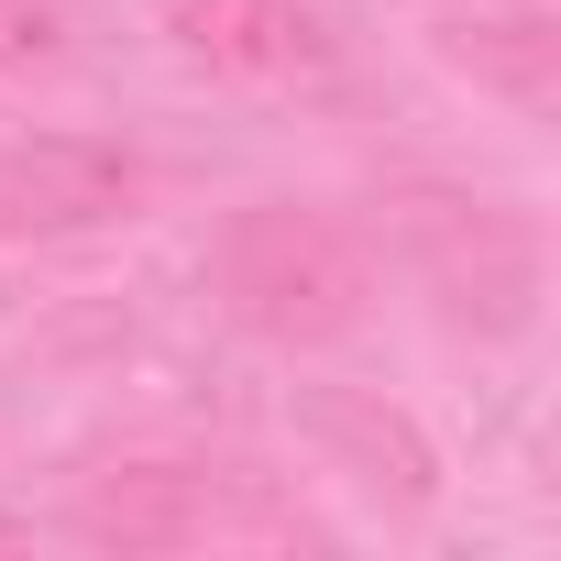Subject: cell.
<instances>
[{
    "label": "cell",
    "mask_w": 561,
    "mask_h": 561,
    "mask_svg": "<svg viewBox=\"0 0 561 561\" xmlns=\"http://www.w3.org/2000/svg\"><path fill=\"white\" fill-rule=\"evenodd\" d=\"M209 287H220V309H231L242 331L309 353V342H342V331L364 320L375 275H364V242H353L331 209L253 198V209H231L220 242H209Z\"/></svg>",
    "instance_id": "obj_1"
},
{
    "label": "cell",
    "mask_w": 561,
    "mask_h": 561,
    "mask_svg": "<svg viewBox=\"0 0 561 561\" xmlns=\"http://www.w3.org/2000/svg\"><path fill=\"white\" fill-rule=\"evenodd\" d=\"M144 165L100 133H34V144H0V242H67L100 220H133Z\"/></svg>",
    "instance_id": "obj_2"
},
{
    "label": "cell",
    "mask_w": 561,
    "mask_h": 561,
    "mask_svg": "<svg viewBox=\"0 0 561 561\" xmlns=\"http://www.w3.org/2000/svg\"><path fill=\"white\" fill-rule=\"evenodd\" d=\"M408 242H419L430 287H440L451 309H484L495 331L528 320L539 253H528V231H517L506 209H484V198H408Z\"/></svg>",
    "instance_id": "obj_3"
},
{
    "label": "cell",
    "mask_w": 561,
    "mask_h": 561,
    "mask_svg": "<svg viewBox=\"0 0 561 561\" xmlns=\"http://www.w3.org/2000/svg\"><path fill=\"white\" fill-rule=\"evenodd\" d=\"M78 528H89V539H111V550H198V539L275 528V517H264V506H242L231 484L187 473V462H122V473H100V484H89Z\"/></svg>",
    "instance_id": "obj_4"
},
{
    "label": "cell",
    "mask_w": 561,
    "mask_h": 561,
    "mask_svg": "<svg viewBox=\"0 0 561 561\" xmlns=\"http://www.w3.org/2000/svg\"><path fill=\"white\" fill-rule=\"evenodd\" d=\"M176 45L220 78H253V89H287V78L331 67V34H320L309 0H176Z\"/></svg>",
    "instance_id": "obj_5"
},
{
    "label": "cell",
    "mask_w": 561,
    "mask_h": 561,
    "mask_svg": "<svg viewBox=\"0 0 561 561\" xmlns=\"http://www.w3.org/2000/svg\"><path fill=\"white\" fill-rule=\"evenodd\" d=\"M440 56L451 67H473L484 89H506V100H550V78H561V34L539 23V12H451L440 23Z\"/></svg>",
    "instance_id": "obj_6"
},
{
    "label": "cell",
    "mask_w": 561,
    "mask_h": 561,
    "mask_svg": "<svg viewBox=\"0 0 561 561\" xmlns=\"http://www.w3.org/2000/svg\"><path fill=\"white\" fill-rule=\"evenodd\" d=\"M56 56V0H0V67H45Z\"/></svg>",
    "instance_id": "obj_7"
},
{
    "label": "cell",
    "mask_w": 561,
    "mask_h": 561,
    "mask_svg": "<svg viewBox=\"0 0 561 561\" xmlns=\"http://www.w3.org/2000/svg\"><path fill=\"white\" fill-rule=\"evenodd\" d=\"M0 550H23V517H0Z\"/></svg>",
    "instance_id": "obj_8"
}]
</instances>
